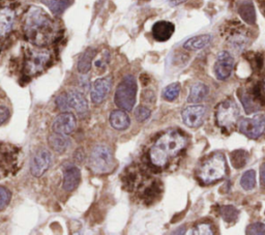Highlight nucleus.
<instances>
[{
	"instance_id": "nucleus-5",
	"label": "nucleus",
	"mask_w": 265,
	"mask_h": 235,
	"mask_svg": "<svg viewBox=\"0 0 265 235\" xmlns=\"http://www.w3.org/2000/svg\"><path fill=\"white\" fill-rule=\"evenodd\" d=\"M240 109L233 100H226L218 105L216 109V121L218 125L230 131L239 121Z\"/></svg>"
},
{
	"instance_id": "nucleus-24",
	"label": "nucleus",
	"mask_w": 265,
	"mask_h": 235,
	"mask_svg": "<svg viewBox=\"0 0 265 235\" xmlns=\"http://www.w3.org/2000/svg\"><path fill=\"white\" fill-rule=\"evenodd\" d=\"M42 3L54 15L60 16L74 3V0H42Z\"/></svg>"
},
{
	"instance_id": "nucleus-8",
	"label": "nucleus",
	"mask_w": 265,
	"mask_h": 235,
	"mask_svg": "<svg viewBox=\"0 0 265 235\" xmlns=\"http://www.w3.org/2000/svg\"><path fill=\"white\" fill-rule=\"evenodd\" d=\"M238 129L245 137L258 139L265 132V115L256 114L250 118H241L238 121Z\"/></svg>"
},
{
	"instance_id": "nucleus-11",
	"label": "nucleus",
	"mask_w": 265,
	"mask_h": 235,
	"mask_svg": "<svg viewBox=\"0 0 265 235\" xmlns=\"http://www.w3.org/2000/svg\"><path fill=\"white\" fill-rule=\"evenodd\" d=\"M52 162V155L49 150L40 148L34 152L30 162L31 174L36 177L42 176L50 167Z\"/></svg>"
},
{
	"instance_id": "nucleus-37",
	"label": "nucleus",
	"mask_w": 265,
	"mask_h": 235,
	"mask_svg": "<svg viewBox=\"0 0 265 235\" xmlns=\"http://www.w3.org/2000/svg\"><path fill=\"white\" fill-rule=\"evenodd\" d=\"M10 110L8 109V107L0 105V125L4 124L10 117Z\"/></svg>"
},
{
	"instance_id": "nucleus-7",
	"label": "nucleus",
	"mask_w": 265,
	"mask_h": 235,
	"mask_svg": "<svg viewBox=\"0 0 265 235\" xmlns=\"http://www.w3.org/2000/svg\"><path fill=\"white\" fill-rule=\"evenodd\" d=\"M90 167L95 173H108L113 168V156L111 150L105 145L94 147L90 156Z\"/></svg>"
},
{
	"instance_id": "nucleus-10",
	"label": "nucleus",
	"mask_w": 265,
	"mask_h": 235,
	"mask_svg": "<svg viewBox=\"0 0 265 235\" xmlns=\"http://www.w3.org/2000/svg\"><path fill=\"white\" fill-rule=\"evenodd\" d=\"M234 67V58L228 51H221L217 55L214 71L219 80H227Z\"/></svg>"
},
{
	"instance_id": "nucleus-25",
	"label": "nucleus",
	"mask_w": 265,
	"mask_h": 235,
	"mask_svg": "<svg viewBox=\"0 0 265 235\" xmlns=\"http://www.w3.org/2000/svg\"><path fill=\"white\" fill-rule=\"evenodd\" d=\"M95 54H96V52L94 49H88L81 55V57L79 58V61H78V70L80 73L85 74L91 69Z\"/></svg>"
},
{
	"instance_id": "nucleus-3",
	"label": "nucleus",
	"mask_w": 265,
	"mask_h": 235,
	"mask_svg": "<svg viewBox=\"0 0 265 235\" xmlns=\"http://www.w3.org/2000/svg\"><path fill=\"white\" fill-rule=\"evenodd\" d=\"M227 165L225 156L220 153H214L199 168L198 176L205 185H211L221 180L226 175Z\"/></svg>"
},
{
	"instance_id": "nucleus-26",
	"label": "nucleus",
	"mask_w": 265,
	"mask_h": 235,
	"mask_svg": "<svg viewBox=\"0 0 265 235\" xmlns=\"http://www.w3.org/2000/svg\"><path fill=\"white\" fill-rule=\"evenodd\" d=\"M231 163L235 169L243 168L249 160V153L245 150L238 149L231 152Z\"/></svg>"
},
{
	"instance_id": "nucleus-20",
	"label": "nucleus",
	"mask_w": 265,
	"mask_h": 235,
	"mask_svg": "<svg viewBox=\"0 0 265 235\" xmlns=\"http://www.w3.org/2000/svg\"><path fill=\"white\" fill-rule=\"evenodd\" d=\"M208 93H209V89L204 83L196 82L191 86L188 102L192 104H199L206 99V97L208 96Z\"/></svg>"
},
{
	"instance_id": "nucleus-16",
	"label": "nucleus",
	"mask_w": 265,
	"mask_h": 235,
	"mask_svg": "<svg viewBox=\"0 0 265 235\" xmlns=\"http://www.w3.org/2000/svg\"><path fill=\"white\" fill-rule=\"evenodd\" d=\"M174 31V24L168 21H158L152 26V37L157 42H166L170 40Z\"/></svg>"
},
{
	"instance_id": "nucleus-41",
	"label": "nucleus",
	"mask_w": 265,
	"mask_h": 235,
	"mask_svg": "<svg viewBox=\"0 0 265 235\" xmlns=\"http://www.w3.org/2000/svg\"><path fill=\"white\" fill-rule=\"evenodd\" d=\"M264 6H265V0H264Z\"/></svg>"
},
{
	"instance_id": "nucleus-15",
	"label": "nucleus",
	"mask_w": 265,
	"mask_h": 235,
	"mask_svg": "<svg viewBox=\"0 0 265 235\" xmlns=\"http://www.w3.org/2000/svg\"><path fill=\"white\" fill-rule=\"evenodd\" d=\"M81 180V173L75 165H68L63 172V189L67 192L76 190Z\"/></svg>"
},
{
	"instance_id": "nucleus-29",
	"label": "nucleus",
	"mask_w": 265,
	"mask_h": 235,
	"mask_svg": "<svg viewBox=\"0 0 265 235\" xmlns=\"http://www.w3.org/2000/svg\"><path fill=\"white\" fill-rule=\"evenodd\" d=\"M220 213L222 215V219L226 223H233L237 220L239 211L233 205H224V206L221 207Z\"/></svg>"
},
{
	"instance_id": "nucleus-39",
	"label": "nucleus",
	"mask_w": 265,
	"mask_h": 235,
	"mask_svg": "<svg viewBox=\"0 0 265 235\" xmlns=\"http://www.w3.org/2000/svg\"><path fill=\"white\" fill-rule=\"evenodd\" d=\"M186 2H188V0H169V3H170V5L171 6H179V5H182V4H184V3H186Z\"/></svg>"
},
{
	"instance_id": "nucleus-30",
	"label": "nucleus",
	"mask_w": 265,
	"mask_h": 235,
	"mask_svg": "<svg viewBox=\"0 0 265 235\" xmlns=\"http://www.w3.org/2000/svg\"><path fill=\"white\" fill-rule=\"evenodd\" d=\"M180 93H181V84L176 82V83H172V84L168 85L165 88V91L163 93V97L166 101L173 102L179 98Z\"/></svg>"
},
{
	"instance_id": "nucleus-38",
	"label": "nucleus",
	"mask_w": 265,
	"mask_h": 235,
	"mask_svg": "<svg viewBox=\"0 0 265 235\" xmlns=\"http://www.w3.org/2000/svg\"><path fill=\"white\" fill-rule=\"evenodd\" d=\"M260 182L262 187H265V163L260 168Z\"/></svg>"
},
{
	"instance_id": "nucleus-36",
	"label": "nucleus",
	"mask_w": 265,
	"mask_h": 235,
	"mask_svg": "<svg viewBox=\"0 0 265 235\" xmlns=\"http://www.w3.org/2000/svg\"><path fill=\"white\" fill-rule=\"evenodd\" d=\"M252 66H254L257 70H260L263 67V56L259 53L254 54L253 59L251 60Z\"/></svg>"
},
{
	"instance_id": "nucleus-28",
	"label": "nucleus",
	"mask_w": 265,
	"mask_h": 235,
	"mask_svg": "<svg viewBox=\"0 0 265 235\" xmlns=\"http://www.w3.org/2000/svg\"><path fill=\"white\" fill-rule=\"evenodd\" d=\"M240 186L245 191H252L256 187V172L254 170L245 171L240 178Z\"/></svg>"
},
{
	"instance_id": "nucleus-1",
	"label": "nucleus",
	"mask_w": 265,
	"mask_h": 235,
	"mask_svg": "<svg viewBox=\"0 0 265 235\" xmlns=\"http://www.w3.org/2000/svg\"><path fill=\"white\" fill-rule=\"evenodd\" d=\"M187 145L186 137L179 131L170 130L164 133L149 150L151 163L156 167H164L171 156L178 155Z\"/></svg>"
},
{
	"instance_id": "nucleus-14",
	"label": "nucleus",
	"mask_w": 265,
	"mask_h": 235,
	"mask_svg": "<svg viewBox=\"0 0 265 235\" xmlns=\"http://www.w3.org/2000/svg\"><path fill=\"white\" fill-rule=\"evenodd\" d=\"M77 126V120L74 114L70 112H62L53 121L52 129L55 133L68 135L75 131Z\"/></svg>"
},
{
	"instance_id": "nucleus-31",
	"label": "nucleus",
	"mask_w": 265,
	"mask_h": 235,
	"mask_svg": "<svg viewBox=\"0 0 265 235\" xmlns=\"http://www.w3.org/2000/svg\"><path fill=\"white\" fill-rule=\"evenodd\" d=\"M190 234H203V235H210V234H215L214 229L211 227V225L209 223H199L197 224L194 228H192V230L190 231Z\"/></svg>"
},
{
	"instance_id": "nucleus-35",
	"label": "nucleus",
	"mask_w": 265,
	"mask_h": 235,
	"mask_svg": "<svg viewBox=\"0 0 265 235\" xmlns=\"http://www.w3.org/2000/svg\"><path fill=\"white\" fill-rule=\"evenodd\" d=\"M56 104L58 106V108L62 111H67L69 110V106H68V102H67V97L66 94H62L60 96L57 97L56 99Z\"/></svg>"
},
{
	"instance_id": "nucleus-23",
	"label": "nucleus",
	"mask_w": 265,
	"mask_h": 235,
	"mask_svg": "<svg viewBox=\"0 0 265 235\" xmlns=\"http://www.w3.org/2000/svg\"><path fill=\"white\" fill-rule=\"evenodd\" d=\"M48 143H49V146L56 152H64L70 142H69V139L66 137V135H63V134H59V133H55L50 135L49 136V139H48Z\"/></svg>"
},
{
	"instance_id": "nucleus-18",
	"label": "nucleus",
	"mask_w": 265,
	"mask_h": 235,
	"mask_svg": "<svg viewBox=\"0 0 265 235\" xmlns=\"http://www.w3.org/2000/svg\"><path fill=\"white\" fill-rule=\"evenodd\" d=\"M109 120L112 128H114L117 131H125L129 129L131 124V118L129 114L122 109L112 111Z\"/></svg>"
},
{
	"instance_id": "nucleus-27",
	"label": "nucleus",
	"mask_w": 265,
	"mask_h": 235,
	"mask_svg": "<svg viewBox=\"0 0 265 235\" xmlns=\"http://www.w3.org/2000/svg\"><path fill=\"white\" fill-rule=\"evenodd\" d=\"M228 41H229L230 45H231L233 48L238 49V50L243 49V48L249 44V39H248V37H246L241 30H239V29L234 30L233 33L231 32V34H230Z\"/></svg>"
},
{
	"instance_id": "nucleus-32",
	"label": "nucleus",
	"mask_w": 265,
	"mask_h": 235,
	"mask_svg": "<svg viewBox=\"0 0 265 235\" xmlns=\"http://www.w3.org/2000/svg\"><path fill=\"white\" fill-rule=\"evenodd\" d=\"M11 201V193L4 187H0V210L5 209Z\"/></svg>"
},
{
	"instance_id": "nucleus-6",
	"label": "nucleus",
	"mask_w": 265,
	"mask_h": 235,
	"mask_svg": "<svg viewBox=\"0 0 265 235\" xmlns=\"http://www.w3.org/2000/svg\"><path fill=\"white\" fill-rule=\"evenodd\" d=\"M238 98L246 113L259 111L265 105V93L262 83H256L248 91H238Z\"/></svg>"
},
{
	"instance_id": "nucleus-21",
	"label": "nucleus",
	"mask_w": 265,
	"mask_h": 235,
	"mask_svg": "<svg viewBox=\"0 0 265 235\" xmlns=\"http://www.w3.org/2000/svg\"><path fill=\"white\" fill-rule=\"evenodd\" d=\"M238 14L240 18L248 24H255L256 22V12L255 7L251 0H242L238 7Z\"/></svg>"
},
{
	"instance_id": "nucleus-13",
	"label": "nucleus",
	"mask_w": 265,
	"mask_h": 235,
	"mask_svg": "<svg viewBox=\"0 0 265 235\" xmlns=\"http://www.w3.org/2000/svg\"><path fill=\"white\" fill-rule=\"evenodd\" d=\"M111 87H112V77L110 76L96 80L91 88L92 101L96 105L102 104L107 98L108 94L110 93Z\"/></svg>"
},
{
	"instance_id": "nucleus-33",
	"label": "nucleus",
	"mask_w": 265,
	"mask_h": 235,
	"mask_svg": "<svg viewBox=\"0 0 265 235\" xmlns=\"http://www.w3.org/2000/svg\"><path fill=\"white\" fill-rule=\"evenodd\" d=\"M246 234H265V224L256 222L248 226Z\"/></svg>"
},
{
	"instance_id": "nucleus-17",
	"label": "nucleus",
	"mask_w": 265,
	"mask_h": 235,
	"mask_svg": "<svg viewBox=\"0 0 265 235\" xmlns=\"http://www.w3.org/2000/svg\"><path fill=\"white\" fill-rule=\"evenodd\" d=\"M68 106L80 114H85L88 110V102L84 95L78 91H69L66 94Z\"/></svg>"
},
{
	"instance_id": "nucleus-40",
	"label": "nucleus",
	"mask_w": 265,
	"mask_h": 235,
	"mask_svg": "<svg viewBox=\"0 0 265 235\" xmlns=\"http://www.w3.org/2000/svg\"><path fill=\"white\" fill-rule=\"evenodd\" d=\"M263 88H264V93H265V78H264V82H263Z\"/></svg>"
},
{
	"instance_id": "nucleus-4",
	"label": "nucleus",
	"mask_w": 265,
	"mask_h": 235,
	"mask_svg": "<svg viewBox=\"0 0 265 235\" xmlns=\"http://www.w3.org/2000/svg\"><path fill=\"white\" fill-rule=\"evenodd\" d=\"M137 81L131 75L126 76L116 88L114 101L116 106L125 111L133 110L137 98Z\"/></svg>"
},
{
	"instance_id": "nucleus-34",
	"label": "nucleus",
	"mask_w": 265,
	"mask_h": 235,
	"mask_svg": "<svg viewBox=\"0 0 265 235\" xmlns=\"http://www.w3.org/2000/svg\"><path fill=\"white\" fill-rule=\"evenodd\" d=\"M150 110L145 107V106H139L137 107L136 111H135V117L139 122H142L144 120H146L149 116H150Z\"/></svg>"
},
{
	"instance_id": "nucleus-22",
	"label": "nucleus",
	"mask_w": 265,
	"mask_h": 235,
	"mask_svg": "<svg viewBox=\"0 0 265 235\" xmlns=\"http://www.w3.org/2000/svg\"><path fill=\"white\" fill-rule=\"evenodd\" d=\"M211 41H213V37L210 34L196 35V37H193V38L189 39L184 44V48L186 50H190V51L201 50V49L205 48L206 46H208Z\"/></svg>"
},
{
	"instance_id": "nucleus-19",
	"label": "nucleus",
	"mask_w": 265,
	"mask_h": 235,
	"mask_svg": "<svg viewBox=\"0 0 265 235\" xmlns=\"http://www.w3.org/2000/svg\"><path fill=\"white\" fill-rule=\"evenodd\" d=\"M15 13L11 9L0 10V38L8 34L14 26Z\"/></svg>"
},
{
	"instance_id": "nucleus-12",
	"label": "nucleus",
	"mask_w": 265,
	"mask_h": 235,
	"mask_svg": "<svg viewBox=\"0 0 265 235\" xmlns=\"http://www.w3.org/2000/svg\"><path fill=\"white\" fill-rule=\"evenodd\" d=\"M50 60V53L45 50H29L26 58V69L30 74L42 71Z\"/></svg>"
},
{
	"instance_id": "nucleus-9",
	"label": "nucleus",
	"mask_w": 265,
	"mask_h": 235,
	"mask_svg": "<svg viewBox=\"0 0 265 235\" xmlns=\"http://www.w3.org/2000/svg\"><path fill=\"white\" fill-rule=\"evenodd\" d=\"M206 107L203 105L193 104L186 107L182 112V119L189 128H199L206 118Z\"/></svg>"
},
{
	"instance_id": "nucleus-2",
	"label": "nucleus",
	"mask_w": 265,
	"mask_h": 235,
	"mask_svg": "<svg viewBox=\"0 0 265 235\" xmlns=\"http://www.w3.org/2000/svg\"><path fill=\"white\" fill-rule=\"evenodd\" d=\"M24 29L33 44L43 46L50 41L54 26L50 17L41 8L32 7L25 16Z\"/></svg>"
}]
</instances>
